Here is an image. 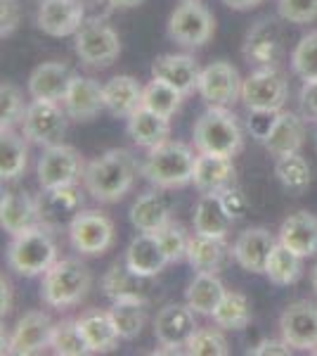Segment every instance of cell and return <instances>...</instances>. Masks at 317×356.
Listing matches in <instances>:
<instances>
[{
  "label": "cell",
  "instance_id": "6da1fadb",
  "mask_svg": "<svg viewBox=\"0 0 317 356\" xmlns=\"http://www.w3.org/2000/svg\"><path fill=\"white\" fill-rule=\"evenodd\" d=\"M135 178H137L135 157L128 150H123V147H114V150L102 152L100 157L85 166L83 186L88 195H93L97 202L117 204L130 193Z\"/></svg>",
  "mask_w": 317,
  "mask_h": 356
},
{
  "label": "cell",
  "instance_id": "7a4b0ae2",
  "mask_svg": "<svg viewBox=\"0 0 317 356\" xmlns=\"http://www.w3.org/2000/svg\"><path fill=\"white\" fill-rule=\"evenodd\" d=\"M194 164H197V154L192 147L178 140H166L147 150L140 171L154 188L173 191V188H185L187 183H192Z\"/></svg>",
  "mask_w": 317,
  "mask_h": 356
},
{
  "label": "cell",
  "instance_id": "3957f363",
  "mask_svg": "<svg viewBox=\"0 0 317 356\" xmlns=\"http://www.w3.org/2000/svg\"><path fill=\"white\" fill-rule=\"evenodd\" d=\"M57 261V243L53 238V228L38 226L12 235V243L8 247V264L12 271L26 278L45 275Z\"/></svg>",
  "mask_w": 317,
  "mask_h": 356
},
{
  "label": "cell",
  "instance_id": "277c9868",
  "mask_svg": "<svg viewBox=\"0 0 317 356\" xmlns=\"http://www.w3.org/2000/svg\"><path fill=\"white\" fill-rule=\"evenodd\" d=\"M192 138L197 152L218 157H234L244 145L241 126L228 107H209L194 122Z\"/></svg>",
  "mask_w": 317,
  "mask_h": 356
},
{
  "label": "cell",
  "instance_id": "5b68a950",
  "mask_svg": "<svg viewBox=\"0 0 317 356\" xmlns=\"http://www.w3.org/2000/svg\"><path fill=\"white\" fill-rule=\"evenodd\" d=\"M93 285L90 268L80 259H57L48 273L43 275L40 297L53 309H69L88 295Z\"/></svg>",
  "mask_w": 317,
  "mask_h": 356
},
{
  "label": "cell",
  "instance_id": "8992f818",
  "mask_svg": "<svg viewBox=\"0 0 317 356\" xmlns=\"http://www.w3.org/2000/svg\"><path fill=\"white\" fill-rule=\"evenodd\" d=\"M74 53L80 60V65L90 69H107L119 60L121 38L105 19L90 17L74 33Z\"/></svg>",
  "mask_w": 317,
  "mask_h": 356
},
{
  "label": "cell",
  "instance_id": "52a82bcc",
  "mask_svg": "<svg viewBox=\"0 0 317 356\" xmlns=\"http://www.w3.org/2000/svg\"><path fill=\"white\" fill-rule=\"evenodd\" d=\"M289 95V83L277 67H256L241 83V102L249 112H280Z\"/></svg>",
  "mask_w": 317,
  "mask_h": 356
},
{
  "label": "cell",
  "instance_id": "ba28073f",
  "mask_svg": "<svg viewBox=\"0 0 317 356\" xmlns=\"http://www.w3.org/2000/svg\"><path fill=\"white\" fill-rule=\"evenodd\" d=\"M67 117L69 114L53 100H31L22 117V134L33 145H60L67 134Z\"/></svg>",
  "mask_w": 317,
  "mask_h": 356
},
{
  "label": "cell",
  "instance_id": "9c48e42d",
  "mask_svg": "<svg viewBox=\"0 0 317 356\" xmlns=\"http://www.w3.org/2000/svg\"><path fill=\"white\" fill-rule=\"evenodd\" d=\"M69 243L80 257H102L114 245V221L105 211L83 209L69 223Z\"/></svg>",
  "mask_w": 317,
  "mask_h": 356
},
{
  "label": "cell",
  "instance_id": "30bf717a",
  "mask_svg": "<svg viewBox=\"0 0 317 356\" xmlns=\"http://www.w3.org/2000/svg\"><path fill=\"white\" fill-rule=\"evenodd\" d=\"M83 174H85L83 157L78 154L76 147L65 145V143L45 147L36 166V176L43 191L62 188V186H76L80 178H83Z\"/></svg>",
  "mask_w": 317,
  "mask_h": 356
},
{
  "label": "cell",
  "instance_id": "8fae6325",
  "mask_svg": "<svg viewBox=\"0 0 317 356\" xmlns=\"http://www.w3.org/2000/svg\"><path fill=\"white\" fill-rule=\"evenodd\" d=\"M216 33V19L201 3H180L169 17V36L185 48H201Z\"/></svg>",
  "mask_w": 317,
  "mask_h": 356
},
{
  "label": "cell",
  "instance_id": "7c38bea8",
  "mask_svg": "<svg viewBox=\"0 0 317 356\" xmlns=\"http://www.w3.org/2000/svg\"><path fill=\"white\" fill-rule=\"evenodd\" d=\"M197 328L199 325L194 321V312L187 302L166 304L154 318V337L164 347L157 354H180V347H185Z\"/></svg>",
  "mask_w": 317,
  "mask_h": 356
},
{
  "label": "cell",
  "instance_id": "4fadbf2b",
  "mask_svg": "<svg viewBox=\"0 0 317 356\" xmlns=\"http://www.w3.org/2000/svg\"><path fill=\"white\" fill-rule=\"evenodd\" d=\"M282 340L301 352L317 349V304L308 300L291 302L280 316Z\"/></svg>",
  "mask_w": 317,
  "mask_h": 356
},
{
  "label": "cell",
  "instance_id": "5bb4252c",
  "mask_svg": "<svg viewBox=\"0 0 317 356\" xmlns=\"http://www.w3.org/2000/svg\"><path fill=\"white\" fill-rule=\"evenodd\" d=\"M244 53L246 62L256 67H277L282 55H284V36H282V26L275 19L265 17L258 19L251 26V31L246 33L244 41Z\"/></svg>",
  "mask_w": 317,
  "mask_h": 356
},
{
  "label": "cell",
  "instance_id": "9a60e30c",
  "mask_svg": "<svg viewBox=\"0 0 317 356\" xmlns=\"http://www.w3.org/2000/svg\"><path fill=\"white\" fill-rule=\"evenodd\" d=\"M241 83L244 79L230 62H213L201 69L197 90L209 107H228L241 97Z\"/></svg>",
  "mask_w": 317,
  "mask_h": 356
},
{
  "label": "cell",
  "instance_id": "2e32d148",
  "mask_svg": "<svg viewBox=\"0 0 317 356\" xmlns=\"http://www.w3.org/2000/svg\"><path fill=\"white\" fill-rule=\"evenodd\" d=\"M38 202V216L40 223L53 231L69 228V223L76 219L78 211H83V193L78 186H62L43 191Z\"/></svg>",
  "mask_w": 317,
  "mask_h": 356
},
{
  "label": "cell",
  "instance_id": "e0dca14e",
  "mask_svg": "<svg viewBox=\"0 0 317 356\" xmlns=\"http://www.w3.org/2000/svg\"><path fill=\"white\" fill-rule=\"evenodd\" d=\"M55 323L45 312H26L17 321L12 335L8 340V354L31 356L40 354L45 347H50Z\"/></svg>",
  "mask_w": 317,
  "mask_h": 356
},
{
  "label": "cell",
  "instance_id": "ac0fdd59",
  "mask_svg": "<svg viewBox=\"0 0 317 356\" xmlns=\"http://www.w3.org/2000/svg\"><path fill=\"white\" fill-rule=\"evenodd\" d=\"M85 22L80 0H40L36 10V24L53 38H67L78 31Z\"/></svg>",
  "mask_w": 317,
  "mask_h": 356
},
{
  "label": "cell",
  "instance_id": "d6986e66",
  "mask_svg": "<svg viewBox=\"0 0 317 356\" xmlns=\"http://www.w3.org/2000/svg\"><path fill=\"white\" fill-rule=\"evenodd\" d=\"M62 107L74 122H90L105 110V86H100L90 76H76L74 74L69 83Z\"/></svg>",
  "mask_w": 317,
  "mask_h": 356
},
{
  "label": "cell",
  "instance_id": "ffe728a7",
  "mask_svg": "<svg viewBox=\"0 0 317 356\" xmlns=\"http://www.w3.org/2000/svg\"><path fill=\"white\" fill-rule=\"evenodd\" d=\"M275 245H277V240H275V235L268 228L253 226L237 235V240L232 245V257L244 271L265 273V266H268V259L273 254Z\"/></svg>",
  "mask_w": 317,
  "mask_h": 356
},
{
  "label": "cell",
  "instance_id": "44dd1931",
  "mask_svg": "<svg viewBox=\"0 0 317 356\" xmlns=\"http://www.w3.org/2000/svg\"><path fill=\"white\" fill-rule=\"evenodd\" d=\"M123 261L132 273L142 275V278H157L171 264L154 233H137L126 250Z\"/></svg>",
  "mask_w": 317,
  "mask_h": 356
},
{
  "label": "cell",
  "instance_id": "7402d4cb",
  "mask_svg": "<svg viewBox=\"0 0 317 356\" xmlns=\"http://www.w3.org/2000/svg\"><path fill=\"white\" fill-rule=\"evenodd\" d=\"M263 145L275 157L301 152V147L305 145V117L293 112H277L273 129L265 136Z\"/></svg>",
  "mask_w": 317,
  "mask_h": 356
},
{
  "label": "cell",
  "instance_id": "603a6c76",
  "mask_svg": "<svg viewBox=\"0 0 317 356\" xmlns=\"http://www.w3.org/2000/svg\"><path fill=\"white\" fill-rule=\"evenodd\" d=\"M152 76L178 88L182 95H189L199 88L201 69L192 55H159L152 62Z\"/></svg>",
  "mask_w": 317,
  "mask_h": 356
},
{
  "label": "cell",
  "instance_id": "cb8c5ba5",
  "mask_svg": "<svg viewBox=\"0 0 317 356\" xmlns=\"http://www.w3.org/2000/svg\"><path fill=\"white\" fill-rule=\"evenodd\" d=\"M173 204L169 195L164 193V188L157 191H147L132 202L130 207V223L140 233H157L159 228H164L171 221Z\"/></svg>",
  "mask_w": 317,
  "mask_h": 356
},
{
  "label": "cell",
  "instance_id": "d4e9b609",
  "mask_svg": "<svg viewBox=\"0 0 317 356\" xmlns=\"http://www.w3.org/2000/svg\"><path fill=\"white\" fill-rule=\"evenodd\" d=\"M38 202L24 191H8L0 200V226L5 233L17 235L38 226Z\"/></svg>",
  "mask_w": 317,
  "mask_h": 356
},
{
  "label": "cell",
  "instance_id": "484cf974",
  "mask_svg": "<svg viewBox=\"0 0 317 356\" xmlns=\"http://www.w3.org/2000/svg\"><path fill=\"white\" fill-rule=\"evenodd\" d=\"M74 74L65 62H43L28 76V93L33 100L62 102Z\"/></svg>",
  "mask_w": 317,
  "mask_h": 356
},
{
  "label": "cell",
  "instance_id": "4316f807",
  "mask_svg": "<svg viewBox=\"0 0 317 356\" xmlns=\"http://www.w3.org/2000/svg\"><path fill=\"white\" fill-rule=\"evenodd\" d=\"M234 169L232 157H218V154H197V164H194V188L206 195V193H223L225 188L234 186Z\"/></svg>",
  "mask_w": 317,
  "mask_h": 356
},
{
  "label": "cell",
  "instance_id": "83f0119b",
  "mask_svg": "<svg viewBox=\"0 0 317 356\" xmlns=\"http://www.w3.org/2000/svg\"><path fill=\"white\" fill-rule=\"evenodd\" d=\"M76 321H78V328L83 332V340L88 344L90 354H107L117 349L121 335L109 312L90 309V312L80 314V318Z\"/></svg>",
  "mask_w": 317,
  "mask_h": 356
},
{
  "label": "cell",
  "instance_id": "f1b7e54d",
  "mask_svg": "<svg viewBox=\"0 0 317 356\" xmlns=\"http://www.w3.org/2000/svg\"><path fill=\"white\" fill-rule=\"evenodd\" d=\"M142 95H145V88L137 83V79L119 74L105 83V110L114 117L128 119L132 112L142 107Z\"/></svg>",
  "mask_w": 317,
  "mask_h": 356
},
{
  "label": "cell",
  "instance_id": "f546056e",
  "mask_svg": "<svg viewBox=\"0 0 317 356\" xmlns=\"http://www.w3.org/2000/svg\"><path fill=\"white\" fill-rule=\"evenodd\" d=\"M280 243L301 257L317 254V216L310 211H296L280 226Z\"/></svg>",
  "mask_w": 317,
  "mask_h": 356
},
{
  "label": "cell",
  "instance_id": "4dcf8cb0",
  "mask_svg": "<svg viewBox=\"0 0 317 356\" xmlns=\"http://www.w3.org/2000/svg\"><path fill=\"white\" fill-rule=\"evenodd\" d=\"M128 136L137 147L152 150L171 138V119L147 110V107H140L128 117Z\"/></svg>",
  "mask_w": 317,
  "mask_h": 356
},
{
  "label": "cell",
  "instance_id": "1f68e13d",
  "mask_svg": "<svg viewBox=\"0 0 317 356\" xmlns=\"http://www.w3.org/2000/svg\"><path fill=\"white\" fill-rule=\"evenodd\" d=\"M232 250L225 243V238H209V235L194 233L189 238L187 261L197 273H221Z\"/></svg>",
  "mask_w": 317,
  "mask_h": 356
},
{
  "label": "cell",
  "instance_id": "d6a6232c",
  "mask_svg": "<svg viewBox=\"0 0 317 356\" xmlns=\"http://www.w3.org/2000/svg\"><path fill=\"white\" fill-rule=\"evenodd\" d=\"M234 219L225 209L221 193H206L194 207V233L209 238H228Z\"/></svg>",
  "mask_w": 317,
  "mask_h": 356
},
{
  "label": "cell",
  "instance_id": "836d02e7",
  "mask_svg": "<svg viewBox=\"0 0 317 356\" xmlns=\"http://www.w3.org/2000/svg\"><path fill=\"white\" fill-rule=\"evenodd\" d=\"M152 278H142V275L132 273L128 266L123 264H112L109 271L105 273L102 278V290L105 295L109 297L112 302H119V300H142L147 302V285Z\"/></svg>",
  "mask_w": 317,
  "mask_h": 356
},
{
  "label": "cell",
  "instance_id": "e575fe53",
  "mask_svg": "<svg viewBox=\"0 0 317 356\" xmlns=\"http://www.w3.org/2000/svg\"><path fill=\"white\" fill-rule=\"evenodd\" d=\"M225 292L228 290H225V285L221 283L218 273H197L185 292V302L189 304V309H192L194 314L213 316L218 304L223 302Z\"/></svg>",
  "mask_w": 317,
  "mask_h": 356
},
{
  "label": "cell",
  "instance_id": "d590c367",
  "mask_svg": "<svg viewBox=\"0 0 317 356\" xmlns=\"http://www.w3.org/2000/svg\"><path fill=\"white\" fill-rule=\"evenodd\" d=\"M303 259L305 257L296 254V252L277 240V245H275L273 254L268 259V266H265V275H268L270 283L280 285V288L293 285L303 275Z\"/></svg>",
  "mask_w": 317,
  "mask_h": 356
},
{
  "label": "cell",
  "instance_id": "8d00e7d4",
  "mask_svg": "<svg viewBox=\"0 0 317 356\" xmlns=\"http://www.w3.org/2000/svg\"><path fill=\"white\" fill-rule=\"evenodd\" d=\"M26 138L15 134L12 129H0V178L3 181H15L17 176L24 174L28 162Z\"/></svg>",
  "mask_w": 317,
  "mask_h": 356
},
{
  "label": "cell",
  "instance_id": "74e56055",
  "mask_svg": "<svg viewBox=\"0 0 317 356\" xmlns=\"http://www.w3.org/2000/svg\"><path fill=\"white\" fill-rule=\"evenodd\" d=\"M213 323L223 330H244L251 323V302L241 292H225L223 302L213 312Z\"/></svg>",
  "mask_w": 317,
  "mask_h": 356
},
{
  "label": "cell",
  "instance_id": "f35d334b",
  "mask_svg": "<svg viewBox=\"0 0 317 356\" xmlns=\"http://www.w3.org/2000/svg\"><path fill=\"white\" fill-rule=\"evenodd\" d=\"M145 304L142 300H119L112 302V314L114 325H117L121 340H135L137 335L142 332L147 323V312H145Z\"/></svg>",
  "mask_w": 317,
  "mask_h": 356
},
{
  "label": "cell",
  "instance_id": "ab89813d",
  "mask_svg": "<svg viewBox=\"0 0 317 356\" xmlns=\"http://www.w3.org/2000/svg\"><path fill=\"white\" fill-rule=\"evenodd\" d=\"M275 176H277L280 186L291 195H303L310 186V164L305 162L301 152L277 157L275 164Z\"/></svg>",
  "mask_w": 317,
  "mask_h": 356
},
{
  "label": "cell",
  "instance_id": "60d3db41",
  "mask_svg": "<svg viewBox=\"0 0 317 356\" xmlns=\"http://www.w3.org/2000/svg\"><path fill=\"white\" fill-rule=\"evenodd\" d=\"M182 95L178 88H173L166 81H159V79H152L147 86H145V95H142V107L147 110L157 112V114H164V117H173L182 105Z\"/></svg>",
  "mask_w": 317,
  "mask_h": 356
},
{
  "label": "cell",
  "instance_id": "b9f144b4",
  "mask_svg": "<svg viewBox=\"0 0 317 356\" xmlns=\"http://www.w3.org/2000/svg\"><path fill=\"white\" fill-rule=\"evenodd\" d=\"M50 347H53V352L60 354V356H83V354H90L88 344H85V340H83V332H80V328H78V321H71V318L55 323Z\"/></svg>",
  "mask_w": 317,
  "mask_h": 356
},
{
  "label": "cell",
  "instance_id": "7bdbcfd3",
  "mask_svg": "<svg viewBox=\"0 0 317 356\" xmlns=\"http://www.w3.org/2000/svg\"><path fill=\"white\" fill-rule=\"evenodd\" d=\"M291 72L301 81H315L317 79V31L305 33L296 43L291 53Z\"/></svg>",
  "mask_w": 317,
  "mask_h": 356
},
{
  "label": "cell",
  "instance_id": "ee69618b",
  "mask_svg": "<svg viewBox=\"0 0 317 356\" xmlns=\"http://www.w3.org/2000/svg\"><path fill=\"white\" fill-rule=\"evenodd\" d=\"M185 352L192 356H228V340L221 330L213 328H197L194 335L185 344Z\"/></svg>",
  "mask_w": 317,
  "mask_h": 356
},
{
  "label": "cell",
  "instance_id": "f6af8a7d",
  "mask_svg": "<svg viewBox=\"0 0 317 356\" xmlns=\"http://www.w3.org/2000/svg\"><path fill=\"white\" fill-rule=\"evenodd\" d=\"M154 235L159 238V243H161V247H164V252H166V257H169L171 264L187 259V247H189V238H192V235H187V231L180 226V223H175L171 219Z\"/></svg>",
  "mask_w": 317,
  "mask_h": 356
},
{
  "label": "cell",
  "instance_id": "bcb514c9",
  "mask_svg": "<svg viewBox=\"0 0 317 356\" xmlns=\"http://www.w3.org/2000/svg\"><path fill=\"white\" fill-rule=\"evenodd\" d=\"M26 112V105L22 100V93L15 83L0 86V129H12L15 124H22V117Z\"/></svg>",
  "mask_w": 317,
  "mask_h": 356
},
{
  "label": "cell",
  "instance_id": "7dc6e473",
  "mask_svg": "<svg viewBox=\"0 0 317 356\" xmlns=\"http://www.w3.org/2000/svg\"><path fill=\"white\" fill-rule=\"evenodd\" d=\"M277 10L289 24H310L317 19V0H280Z\"/></svg>",
  "mask_w": 317,
  "mask_h": 356
},
{
  "label": "cell",
  "instance_id": "c3c4849f",
  "mask_svg": "<svg viewBox=\"0 0 317 356\" xmlns=\"http://www.w3.org/2000/svg\"><path fill=\"white\" fill-rule=\"evenodd\" d=\"M22 22L19 0H0V36L8 38L17 31Z\"/></svg>",
  "mask_w": 317,
  "mask_h": 356
},
{
  "label": "cell",
  "instance_id": "681fc988",
  "mask_svg": "<svg viewBox=\"0 0 317 356\" xmlns=\"http://www.w3.org/2000/svg\"><path fill=\"white\" fill-rule=\"evenodd\" d=\"M221 200H223V204H225V209H228V214L232 216L234 221L241 219V216L249 211V200H246V195L241 188L237 186H230V188H225V191L221 193Z\"/></svg>",
  "mask_w": 317,
  "mask_h": 356
},
{
  "label": "cell",
  "instance_id": "f907efd6",
  "mask_svg": "<svg viewBox=\"0 0 317 356\" xmlns=\"http://www.w3.org/2000/svg\"><path fill=\"white\" fill-rule=\"evenodd\" d=\"M298 102H301V114L305 117V122L317 124V79L315 81H303Z\"/></svg>",
  "mask_w": 317,
  "mask_h": 356
},
{
  "label": "cell",
  "instance_id": "816d5d0a",
  "mask_svg": "<svg viewBox=\"0 0 317 356\" xmlns=\"http://www.w3.org/2000/svg\"><path fill=\"white\" fill-rule=\"evenodd\" d=\"M282 112V110H280ZM275 117H277V112H251V119H249V131L251 136L256 138V140H265V136L270 134V129H273L275 124Z\"/></svg>",
  "mask_w": 317,
  "mask_h": 356
},
{
  "label": "cell",
  "instance_id": "f5cc1de1",
  "mask_svg": "<svg viewBox=\"0 0 317 356\" xmlns=\"http://www.w3.org/2000/svg\"><path fill=\"white\" fill-rule=\"evenodd\" d=\"M291 344H286L284 340H263L256 347L249 349L251 356H289L291 354Z\"/></svg>",
  "mask_w": 317,
  "mask_h": 356
},
{
  "label": "cell",
  "instance_id": "db71d44e",
  "mask_svg": "<svg viewBox=\"0 0 317 356\" xmlns=\"http://www.w3.org/2000/svg\"><path fill=\"white\" fill-rule=\"evenodd\" d=\"M10 312H12V285H10V280L0 278V314L8 316Z\"/></svg>",
  "mask_w": 317,
  "mask_h": 356
},
{
  "label": "cell",
  "instance_id": "11a10c76",
  "mask_svg": "<svg viewBox=\"0 0 317 356\" xmlns=\"http://www.w3.org/2000/svg\"><path fill=\"white\" fill-rule=\"evenodd\" d=\"M230 10H237V13H246V10H253L258 5H263L265 0H223Z\"/></svg>",
  "mask_w": 317,
  "mask_h": 356
},
{
  "label": "cell",
  "instance_id": "9f6ffc18",
  "mask_svg": "<svg viewBox=\"0 0 317 356\" xmlns=\"http://www.w3.org/2000/svg\"><path fill=\"white\" fill-rule=\"evenodd\" d=\"M112 8H123V10H130V8H137V5H142L145 0H107Z\"/></svg>",
  "mask_w": 317,
  "mask_h": 356
},
{
  "label": "cell",
  "instance_id": "6f0895ef",
  "mask_svg": "<svg viewBox=\"0 0 317 356\" xmlns=\"http://www.w3.org/2000/svg\"><path fill=\"white\" fill-rule=\"evenodd\" d=\"M310 285H313V292H315V295H317V264H315L313 273H310Z\"/></svg>",
  "mask_w": 317,
  "mask_h": 356
},
{
  "label": "cell",
  "instance_id": "680465c9",
  "mask_svg": "<svg viewBox=\"0 0 317 356\" xmlns=\"http://www.w3.org/2000/svg\"><path fill=\"white\" fill-rule=\"evenodd\" d=\"M180 3H201V0H180Z\"/></svg>",
  "mask_w": 317,
  "mask_h": 356
},
{
  "label": "cell",
  "instance_id": "91938a15",
  "mask_svg": "<svg viewBox=\"0 0 317 356\" xmlns=\"http://www.w3.org/2000/svg\"><path fill=\"white\" fill-rule=\"evenodd\" d=\"M313 354H317V349H315V352H313Z\"/></svg>",
  "mask_w": 317,
  "mask_h": 356
}]
</instances>
